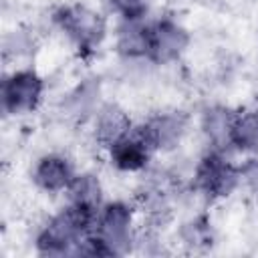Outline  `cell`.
I'll list each match as a JSON object with an SVG mask.
<instances>
[{"label": "cell", "instance_id": "6da1fadb", "mask_svg": "<svg viewBox=\"0 0 258 258\" xmlns=\"http://www.w3.org/2000/svg\"><path fill=\"white\" fill-rule=\"evenodd\" d=\"M95 210L83 208L73 204L69 210L60 212L40 234L38 248L42 254H64L71 250V246L81 244V236L89 230L93 224Z\"/></svg>", "mask_w": 258, "mask_h": 258}, {"label": "cell", "instance_id": "7a4b0ae2", "mask_svg": "<svg viewBox=\"0 0 258 258\" xmlns=\"http://www.w3.org/2000/svg\"><path fill=\"white\" fill-rule=\"evenodd\" d=\"M56 20L58 24L62 26V30L75 38L79 42V46H95L103 34H105V22L103 18L85 8V6H69V8H62L58 14H56Z\"/></svg>", "mask_w": 258, "mask_h": 258}, {"label": "cell", "instance_id": "3957f363", "mask_svg": "<svg viewBox=\"0 0 258 258\" xmlns=\"http://www.w3.org/2000/svg\"><path fill=\"white\" fill-rule=\"evenodd\" d=\"M42 91V81L34 73H16L12 75L2 89L4 109L10 113H28L36 107Z\"/></svg>", "mask_w": 258, "mask_h": 258}, {"label": "cell", "instance_id": "277c9868", "mask_svg": "<svg viewBox=\"0 0 258 258\" xmlns=\"http://www.w3.org/2000/svg\"><path fill=\"white\" fill-rule=\"evenodd\" d=\"M240 171L226 163L220 155H208L198 167V185L210 196H228L238 183Z\"/></svg>", "mask_w": 258, "mask_h": 258}, {"label": "cell", "instance_id": "5b68a950", "mask_svg": "<svg viewBox=\"0 0 258 258\" xmlns=\"http://www.w3.org/2000/svg\"><path fill=\"white\" fill-rule=\"evenodd\" d=\"M129 222H131V212L123 204L109 206L99 218L97 238L111 250V254H119L125 250L129 242Z\"/></svg>", "mask_w": 258, "mask_h": 258}, {"label": "cell", "instance_id": "8992f818", "mask_svg": "<svg viewBox=\"0 0 258 258\" xmlns=\"http://www.w3.org/2000/svg\"><path fill=\"white\" fill-rule=\"evenodd\" d=\"M183 127H185V119L179 113H163L153 117L147 125H143L139 135L145 139L149 147L167 149L179 141Z\"/></svg>", "mask_w": 258, "mask_h": 258}, {"label": "cell", "instance_id": "52a82bcc", "mask_svg": "<svg viewBox=\"0 0 258 258\" xmlns=\"http://www.w3.org/2000/svg\"><path fill=\"white\" fill-rule=\"evenodd\" d=\"M187 44V34L177 24L165 20L151 26V42L149 54L155 60H171L175 58Z\"/></svg>", "mask_w": 258, "mask_h": 258}, {"label": "cell", "instance_id": "ba28073f", "mask_svg": "<svg viewBox=\"0 0 258 258\" xmlns=\"http://www.w3.org/2000/svg\"><path fill=\"white\" fill-rule=\"evenodd\" d=\"M34 179L40 187L56 191V189H62V187L71 185L73 173H71V167H69L67 159L56 157V155H48V157L40 159V163L36 165Z\"/></svg>", "mask_w": 258, "mask_h": 258}, {"label": "cell", "instance_id": "9c48e42d", "mask_svg": "<svg viewBox=\"0 0 258 258\" xmlns=\"http://www.w3.org/2000/svg\"><path fill=\"white\" fill-rule=\"evenodd\" d=\"M149 145L145 143V139L141 135L137 137H123L117 143L111 145V155L117 167L121 169H139L143 167V163L147 161L149 155Z\"/></svg>", "mask_w": 258, "mask_h": 258}, {"label": "cell", "instance_id": "30bf717a", "mask_svg": "<svg viewBox=\"0 0 258 258\" xmlns=\"http://www.w3.org/2000/svg\"><path fill=\"white\" fill-rule=\"evenodd\" d=\"M129 119L119 107H105L97 121V139L105 145H113L119 139H123L129 131Z\"/></svg>", "mask_w": 258, "mask_h": 258}, {"label": "cell", "instance_id": "8fae6325", "mask_svg": "<svg viewBox=\"0 0 258 258\" xmlns=\"http://www.w3.org/2000/svg\"><path fill=\"white\" fill-rule=\"evenodd\" d=\"M149 42H151V26H143V24L131 22L129 26L121 28L119 50L123 54H127V56L149 54Z\"/></svg>", "mask_w": 258, "mask_h": 258}, {"label": "cell", "instance_id": "7c38bea8", "mask_svg": "<svg viewBox=\"0 0 258 258\" xmlns=\"http://www.w3.org/2000/svg\"><path fill=\"white\" fill-rule=\"evenodd\" d=\"M236 117L224 109V107H214L206 113L204 117V129L208 133V137L216 143V145H224L226 141H230L232 135V127H234Z\"/></svg>", "mask_w": 258, "mask_h": 258}, {"label": "cell", "instance_id": "4fadbf2b", "mask_svg": "<svg viewBox=\"0 0 258 258\" xmlns=\"http://www.w3.org/2000/svg\"><path fill=\"white\" fill-rule=\"evenodd\" d=\"M73 204L89 208V210H97L99 202H101V185L93 175H79L73 177L71 185H69Z\"/></svg>", "mask_w": 258, "mask_h": 258}, {"label": "cell", "instance_id": "5bb4252c", "mask_svg": "<svg viewBox=\"0 0 258 258\" xmlns=\"http://www.w3.org/2000/svg\"><path fill=\"white\" fill-rule=\"evenodd\" d=\"M230 143H234L240 149L258 147V111L236 117L232 135H230Z\"/></svg>", "mask_w": 258, "mask_h": 258}, {"label": "cell", "instance_id": "9a60e30c", "mask_svg": "<svg viewBox=\"0 0 258 258\" xmlns=\"http://www.w3.org/2000/svg\"><path fill=\"white\" fill-rule=\"evenodd\" d=\"M183 236H185V242H187V244H196V246H198V244H208V242H210V230H208L206 224H200V222H196V224H187Z\"/></svg>", "mask_w": 258, "mask_h": 258}, {"label": "cell", "instance_id": "2e32d148", "mask_svg": "<svg viewBox=\"0 0 258 258\" xmlns=\"http://www.w3.org/2000/svg\"><path fill=\"white\" fill-rule=\"evenodd\" d=\"M111 4L127 18H137L145 10V0H111Z\"/></svg>", "mask_w": 258, "mask_h": 258}, {"label": "cell", "instance_id": "e0dca14e", "mask_svg": "<svg viewBox=\"0 0 258 258\" xmlns=\"http://www.w3.org/2000/svg\"><path fill=\"white\" fill-rule=\"evenodd\" d=\"M240 175L254 187H258V159H250L242 169H240Z\"/></svg>", "mask_w": 258, "mask_h": 258}]
</instances>
